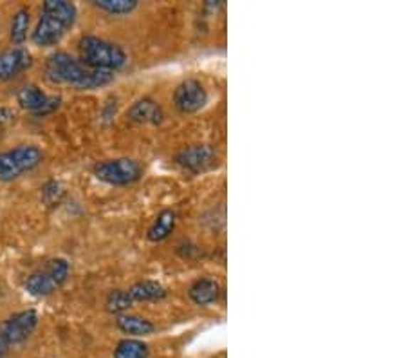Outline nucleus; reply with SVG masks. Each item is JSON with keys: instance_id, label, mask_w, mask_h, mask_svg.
I'll use <instances>...</instances> for the list:
<instances>
[{"instance_id": "nucleus-1", "label": "nucleus", "mask_w": 406, "mask_h": 358, "mask_svg": "<svg viewBox=\"0 0 406 358\" xmlns=\"http://www.w3.org/2000/svg\"><path fill=\"white\" fill-rule=\"evenodd\" d=\"M46 78L51 83H58V86H69L78 91H90L100 89V87L108 86L114 80L113 73L107 71L90 69L83 66L78 58L71 56L66 51L53 53L46 60L43 67Z\"/></svg>"}, {"instance_id": "nucleus-14", "label": "nucleus", "mask_w": 406, "mask_h": 358, "mask_svg": "<svg viewBox=\"0 0 406 358\" xmlns=\"http://www.w3.org/2000/svg\"><path fill=\"white\" fill-rule=\"evenodd\" d=\"M175 225H177V214L174 210L167 208V210L159 212L154 223L148 226L147 239L150 242L165 241V239L170 237V234L175 230Z\"/></svg>"}, {"instance_id": "nucleus-4", "label": "nucleus", "mask_w": 406, "mask_h": 358, "mask_svg": "<svg viewBox=\"0 0 406 358\" xmlns=\"http://www.w3.org/2000/svg\"><path fill=\"white\" fill-rule=\"evenodd\" d=\"M71 266L66 259H49L42 268L33 272L26 279V290L35 297H47L66 285Z\"/></svg>"}, {"instance_id": "nucleus-18", "label": "nucleus", "mask_w": 406, "mask_h": 358, "mask_svg": "<svg viewBox=\"0 0 406 358\" xmlns=\"http://www.w3.org/2000/svg\"><path fill=\"white\" fill-rule=\"evenodd\" d=\"M93 6L100 9V11L118 16L130 15L132 11L137 9L140 2H137V0H94Z\"/></svg>"}, {"instance_id": "nucleus-22", "label": "nucleus", "mask_w": 406, "mask_h": 358, "mask_svg": "<svg viewBox=\"0 0 406 358\" xmlns=\"http://www.w3.org/2000/svg\"><path fill=\"white\" fill-rule=\"evenodd\" d=\"M60 106H62V96H56V94H53V96H47L46 101H43L42 109H40L38 113L35 114V116H38V118L49 116V114H53L54 111H58Z\"/></svg>"}, {"instance_id": "nucleus-10", "label": "nucleus", "mask_w": 406, "mask_h": 358, "mask_svg": "<svg viewBox=\"0 0 406 358\" xmlns=\"http://www.w3.org/2000/svg\"><path fill=\"white\" fill-rule=\"evenodd\" d=\"M33 63L31 53L24 47H13L0 53V82L11 80L29 69Z\"/></svg>"}, {"instance_id": "nucleus-19", "label": "nucleus", "mask_w": 406, "mask_h": 358, "mask_svg": "<svg viewBox=\"0 0 406 358\" xmlns=\"http://www.w3.org/2000/svg\"><path fill=\"white\" fill-rule=\"evenodd\" d=\"M27 31H29V11L27 8H20L11 19V33H9L11 42L22 46L27 39Z\"/></svg>"}, {"instance_id": "nucleus-3", "label": "nucleus", "mask_w": 406, "mask_h": 358, "mask_svg": "<svg viewBox=\"0 0 406 358\" xmlns=\"http://www.w3.org/2000/svg\"><path fill=\"white\" fill-rule=\"evenodd\" d=\"M78 53H80V62L83 66L113 74L123 69L128 62L127 51L120 44L108 42V40L93 35L81 36L78 42Z\"/></svg>"}, {"instance_id": "nucleus-13", "label": "nucleus", "mask_w": 406, "mask_h": 358, "mask_svg": "<svg viewBox=\"0 0 406 358\" xmlns=\"http://www.w3.org/2000/svg\"><path fill=\"white\" fill-rule=\"evenodd\" d=\"M128 295L134 302H157L165 299L168 292L157 280H137L128 288Z\"/></svg>"}, {"instance_id": "nucleus-17", "label": "nucleus", "mask_w": 406, "mask_h": 358, "mask_svg": "<svg viewBox=\"0 0 406 358\" xmlns=\"http://www.w3.org/2000/svg\"><path fill=\"white\" fill-rule=\"evenodd\" d=\"M150 351L143 340L125 339L118 342L114 349V358H148Z\"/></svg>"}, {"instance_id": "nucleus-20", "label": "nucleus", "mask_w": 406, "mask_h": 358, "mask_svg": "<svg viewBox=\"0 0 406 358\" xmlns=\"http://www.w3.org/2000/svg\"><path fill=\"white\" fill-rule=\"evenodd\" d=\"M132 306H134V300H132V297L125 290H114V292L108 293L107 300H105L107 312L114 313V315H123Z\"/></svg>"}, {"instance_id": "nucleus-21", "label": "nucleus", "mask_w": 406, "mask_h": 358, "mask_svg": "<svg viewBox=\"0 0 406 358\" xmlns=\"http://www.w3.org/2000/svg\"><path fill=\"white\" fill-rule=\"evenodd\" d=\"M62 195H63V188L58 181H47V183L42 187V201L46 203L47 207L58 205Z\"/></svg>"}, {"instance_id": "nucleus-5", "label": "nucleus", "mask_w": 406, "mask_h": 358, "mask_svg": "<svg viewBox=\"0 0 406 358\" xmlns=\"http://www.w3.org/2000/svg\"><path fill=\"white\" fill-rule=\"evenodd\" d=\"M43 160V152L36 145H19L11 150L0 152V181H13L24 172L38 167Z\"/></svg>"}, {"instance_id": "nucleus-15", "label": "nucleus", "mask_w": 406, "mask_h": 358, "mask_svg": "<svg viewBox=\"0 0 406 358\" xmlns=\"http://www.w3.org/2000/svg\"><path fill=\"white\" fill-rule=\"evenodd\" d=\"M116 326L118 329L123 331L125 335L130 337H147L150 333H154L155 329V326L148 319L140 315H128V313L118 315Z\"/></svg>"}, {"instance_id": "nucleus-16", "label": "nucleus", "mask_w": 406, "mask_h": 358, "mask_svg": "<svg viewBox=\"0 0 406 358\" xmlns=\"http://www.w3.org/2000/svg\"><path fill=\"white\" fill-rule=\"evenodd\" d=\"M46 98L47 94L43 93L38 86H35V83H27V86H24L22 89L19 91V94H16V101L20 103V107L33 114H36L42 109Z\"/></svg>"}, {"instance_id": "nucleus-23", "label": "nucleus", "mask_w": 406, "mask_h": 358, "mask_svg": "<svg viewBox=\"0 0 406 358\" xmlns=\"http://www.w3.org/2000/svg\"><path fill=\"white\" fill-rule=\"evenodd\" d=\"M15 121V113H13L11 109H6V107H2L0 109V125H9Z\"/></svg>"}, {"instance_id": "nucleus-11", "label": "nucleus", "mask_w": 406, "mask_h": 358, "mask_svg": "<svg viewBox=\"0 0 406 358\" xmlns=\"http://www.w3.org/2000/svg\"><path fill=\"white\" fill-rule=\"evenodd\" d=\"M127 118L137 125H161L165 120V111L154 98H140L127 111Z\"/></svg>"}, {"instance_id": "nucleus-7", "label": "nucleus", "mask_w": 406, "mask_h": 358, "mask_svg": "<svg viewBox=\"0 0 406 358\" xmlns=\"http://www.w3.org/2000/svg\"><path fill=\"white\" fill-rule=\"evenodd\" d=\"M38 326V313L35 310L19 312L0 324V342L4 346H16L26 342Z\"/></svg>"}, {"instance_id": "nucleus-24", "label": "nucleus", "mask_w": 406, "mask_h": 358, "mask_svg": "<svg viewBox=\"0 0 406 358\" xmlns=\"http://www.w3.org/2000/svg\"><path fill=\"white\" fill-rule=\"evenodd\" d=\"M6 347H8V346H4V344L0 342V358H4L6 351H8V349H6Z\"/></svg>"}, {"instance_id": "nucleus-2", "label": "nucleus", "mask_w": 406, "mask_h": 358, "mask_svg": "<svg viewBox=\"0 0 406 358\" xmlns=\"http://www.w3.org/2000/svg\"><path fill=\"white\" fill-rule=\"evenodd\" d=\"M76 6L67 0H46L42 6L38 24L33 31L31 40L35 46L49 47L58 44L67 33V29L73 28L76 20Z\"/></svg>"}, {"instance_id": "nucleus-9", "label": "nucleus", "mask_w": 406, "mask_h": 358, "mask_svg": "<svg viewBox=\"0 0 406 358\" xmlns=\"http://www.w3.org/2000/svg\"><path fill=\"white\" fill-rule=\"evenodd\" d=\"M175 163L186 172H204L217 163V148L208 143L189 145L175 154Z\"/></svg>"}, {"instance_id": "nucleus-8", "label": "nucleus", "mask_w": 406, "mask_h": 358, "mask_svg": "<svg viewBox=\"0 0 406 358\" xmlns=\"http://www.w3.org/2000/svg\"><path fill=\"white\" fill-rule=\"evenodd\" d=\"M174 106L182 114H195L208 103V91L199 80L186 78L175 87Z\"/></svg>"}, {"instance_id": "nucleus-6", "label": "nucleus", "mask_w": 406, "mask_h": 358, "mask_svg": "<svg viewBox=\"0 0 406 358\" xmlns=\"http://www.w3.org/2000/svg\"><path fill=\"white\" fill-rule=\"evenodd\" d=\"M96 179L103 181L113 187H125L140 181L143 175V167L140 161L132 158H114V160H105L94 165L93 168Z\"/></svg>"}, {"instance_id": "nucleus-12", "label": "nucleus", "mask_w": 406, "mask_h": 358, "mask_svg": "<svg viewBox=\"0 0 406 358\" xmlns=\"http://www.w3.org/2000/svg\"><path fill=\"white\" fill-rule=\"evenodd\" d=\"M188 297L189 300L195 304V306H212L219 300L221 297V285L219 280L212 279V277H201V279L194 280L188 288Z\"/></svg>"}]
</instances>
